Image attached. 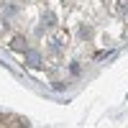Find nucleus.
<instances>
[{
	"label": "nucleus",
	"instance_id": "obj_1",
	"mask_svg": "<svg viewBox=\"0 0 128 128\" xmlns=\"http://www.w3.org/2000/svg\"><path fill=\"white\" fill-rule=\"evenodd\" d=\"M23 46H26L23 38H16V41H13V49H23Z\"/></svg>",
	"mask_w": 128,
	"mask_h": 128
}]
</instances>
